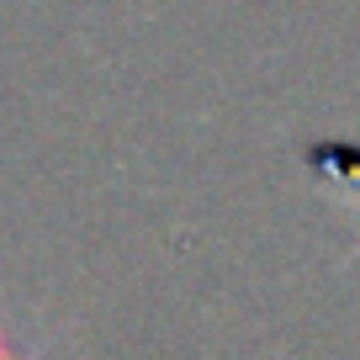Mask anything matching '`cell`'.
I'll return each mask as SVG.
<instances>
[{
	"label": "cell",
	"instance_id": "cell-1",
	"mask_svg": "<svg viewBox=\"0 0 360 360\" xmlns=\"http://www.w3.org/2000/svg\"><path fill=\"white\" fill-rule=\"evenodd\" d=\"M0 360H32V355H11V349H6V345H0Z\"/></svg>",
	"mask_w": 360,
	"mask_h": 360
}]
</instances>
